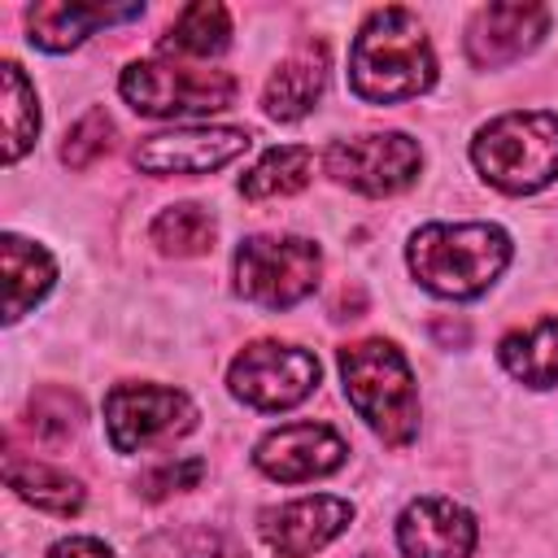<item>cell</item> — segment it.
Returning <instances> with one entry per match:
<instances>
[{"label":"cell","instance_id":"1","mask_svg":"<svg viewBox=\"0 0 558 558\" xmlns=\"http://www.w3.org/2000/svg\"><path fill=\"white\" fill-rule=\"evenodd\" d=\"M432 83H436V57L423 22L401 4L375 9L353 35L349 92L366 105H401L423 96Z\"/></svg>","mask_w":558,"mask_h":558},{"label":"cell","instance_id":"2","mask_svg":"<svg viewBox=\"0 0 558 558\" xmlns=\"http://www.w3.org/2000/svg\"><path fill=\"white\" fill-rule=\"evenodd\" d=\"M405 262L427 292L445 301H475L506 270L510 235L497 222H427L410 235Z\"/></svg>","mask_w":558,"mask_h":558},{"label":"cell","instance_id":"3","mask_svg":"<svg viewBox=\"0 0 558 558\" xmlns=\"http://www.w3.org/2000/svg\"><path fill=\"white\" fill-rule=\"evenodd\" d=\"M340 379L344 397L357 410V418L392 449H405L418 436V388L405 353L384 340H353L340 349Z\"/></svg>","mask_w":558,"mask_h":558},{"label":"cell","instance_id":"4","mask_svg":"<svg viewBox=\"0 0 558 558\" xmlns=\"http://www.w3.org/2000/svg\"><path fill=\"white\" fill-rule=\"evenodd\" d=\"M471 161L506 196H532L558 179V113L514 109L493 118L471 140Z\"/></svg>","mask_w":558,"mask_h":558},{"label":"cell","instance_id":"5","mask_svg":"<svg viewBox=\"0 0 558 558\" xmlns=\"http://www.w3.org/2000/svg\"><path fill=\"white\" fill-rule=\"evenodd\" d=\"M235 292L257 310L301 305L323 275V253L301 235H248L235 248Z\"/></svg>","mask_w":558,"mask_h":558},{"label":"cell","instance_id":"6","mask_svg":"<svg viewBox=\"0 0 558 558\" xmlns=\"http://www.w3.org/2000/svg\"><path fill=\"white\" fill-rule=\"evenodd\" d=\"M122 100L144 118H179V113H218L235 100L240 83L227 70H192L174 61H135L118 78Z\"/></svg>","mask_w":558,"mask_h":558},{"label":"cell","instance_id":"7","mask_svg":"<svg viewBox=\"0 0 558 558\" xmlns=\"http://www.w3.org/2000/svg\"><path fill=\"white\" fill-rule=\"evenodd\" d=\"M227 388L235 401L262 414H279L301 405L318 388V357L301 344L253 340L227 366Z\"/></svg>","mask_w":558,"mask_h":558},{"label":"cell","instance_id":"8","mask_svg":"<svg viewBox=\"0 0 558 558\" xmlns=\"http://www.w3.org/2000/svg\"><path fill=\"white\" fill-rule=\"evenodd\" d=\"M196 427V405L187 392L166 384H113L105 392V432L113 453H144Z\"/></svg>","mask_w":558,"mask_h":558},{"label":"cell","instance_id":"9","mask_svg":"<svg viewBox=\"0 0 558 558\" xmlns=\"http://www.w3.org/2000/svg\"><path fill=\"white\" fill-rule=\"evenodd\" d=\"M418 166H423V153L405 131L344 135V140H331L323 153V170L362 196L405 192L418 179Z\"/></svg>","mask_w":558,"mask_h":558},{"label":"cell","instance_id":"10","mask_svg":"<svg viewBox=\"0 0 558 558\" xmlns=\"http://www.w3.org/2000/svg\"><path fill=\"white\" fill-rule=\"evenodd\" d=\"M248 144H253L248 126H187V131H161V135L140 140L131 161L157 179H170V174L192 179V174H209L235 161Z\"/></svg>","mask_w":558,"mask_h":558},{"label":"cell","instance_id":"11","mask_svg":"<svg viewBox=\"0 0 558 558\" xmlns=\"http://www.w3.org/2000/svg\"><path fill=\"white\" fill-rule=\"evenodd\" d=\"M349 458L344 436L331 423H283L275 432H266L253 449V462L262 475L279 480V484H305V480H323L331 471H340Z\"/></svg>","mask_w":558,"mask_h":558},{"label":"cell","instance_id":"12","mask_svg":"<svg viewBox=\"0 0 558 558\" xmlns=\"http://www.w3.org/2000/svg\"><path fill=\"white\" fill-rule=\"evenodd\" d=\"M349 523H353V501L331 497V493L296 497V501H283L257 514V532L266 549L279 558H310L323 545H331Z\"/></svg>","mask_w":558,"mask_h":558},{"label":"cell","instance_id":"13","mask_svg":"<svg viewBox=\"0 0 558 558\" xmlns=\"http://www.w3.org/2000/svg\"><path fill=\"white\" fill-rule=\"evenodd\" d=\"M549 31V9L545 4H484L475 9V17L466 22V57L480 70H497L506 61H519L523 52H532Z\"/></svg>","mask_w":558,"mask_h":558},{"label":"cell","instance_id":"14","mask_svg":"<svg viewBox=\"0 0 558 558\" xmlns=\"http://www.w3.org/2000/svg\"><path fill=\"white\" fill-rule=\"evenodd\" d=\"M475 514L449 497H414L397 514V545L405 558H471Z\"/></svg>","mask_w":558,"mask_h":558},{"label":"cell","instance_id":"15","mask_svg":"<svg viewBox=\"0 0 558 558\" xmlns=\"http://www.w3.org/2000/svg\"><path fill=\"white\" fill-rule=\"evenodd\" d=\"M140 13H144V4L48 0V4H31L26 9V31H31V44H39L44 52H70L87 35H96L100 26H118V22H131Z\"/></svg>","mask_w":558,"mask_h":558},{"label":"cell","instance_id":"16","mask_svg":"<svg viewBox=\"0 0 558 558\" xmlns=\"http://www.w3.org/2000/svg\"><path fill=\"white\" fill-rule=\"evenodd\" d=\"M327 48L323 44H305V48H296V52H288L279 65H275V74L266 78V87H262V109H266V118H275V122H296V118H305L314 105H318V96H323V87H327Z\"/></svg>","mask_w":558,"mask_h":558},{"label":"cell","instance_id":"17","mask_svg":"<svg viewBox=\"0 0 558 558\" xmlns=\"http://www.w3.org/2000/svg\"><path fill=\"white\" fill-rule=\"evenodd\" d=\"M0 257H4V323H17L31 305H39L52 292L57 262L44 244L22 240L13 231L0 240Z\"/></svg>","mask_w":558,"mask_h":558},{"label":"cell","instance_id":"18","mask_svg":"<svg viewBox=\"0 0 558 558\" xmlns=\"http://www.w3.org/2000/svg\"><path fill=\"white\" fill-rule=\"evenodd\" d=\"M4 480L22 501H31L35 510H48V514H78L87 501L83 484L70 471L48 466L39 458H22V449H13V445L4 449Z\"/></svg>","mask_w":558,"mask_h":558},{"label":"cell","instance_id":"19","mask_svg":"<svg viewBox=\"0 0 558 558\" xmlns=\"http://www.w3.org/2000/svg\"><path fill=\"white\" fill-rule=\"evenodd\" d=\"M497 357L514 379H523L532 388L558 384V314H545L532 327H519V331L501 336Z\"/></svg>","mask_w":558,"mask_h":558},{"label":"cell","instance_id":"20","mask_svg":"<svg viewBox=\"0 0 558 558\" xmlns=\"http://www.w3.org/2000/svg\"><path fill=\"white\" fill-rule=\"evenodd\" d=\"M227 44H231V13L218 0L187 4L161 35L166 57H218L227 52Z\"/></svg>","mask_w":558,"mask_h":558},{"label":"cell","instance_id":"21","mask_svg":"<svg viewBox=\"0 0 558 558\" xmlns=\"http://www.w3.org/2000/svg\"><path fill=\"white\" fill-rule=\"evenodd\" d=\"M314 174V153L305 144H279L257 157L253 170L240 174V196L244 201H270V196H292L310 183Z\"/></svg>","mask_w":558,"mask_h":558},{"label":"cell","instance_id":"22","mask_svg":"<svg viewBox=\"0 0 558 558\" xmlns=\"http://www.w3.org/2000/svg\"><path fill=\"white\" fill-rule=\"evenodd\" d=\"M148 235H153V244H157L166 257H201V253L214 248L218 227H214V214H209L205 205L179 201V205H166V209L153 218Z\"/></svg>","mask_w":558,"mask_h":558},{"label":"cell","instance_id":"23","mask_svg":"<svg viewBox=\"0 0 558 558\" xmlns=\"http://www.w3.org/2000/svg\"><path fill=\"white\" fill-rule=\"evenodd\" d=\"M135 558H248L227 532L205 527V523H183V527H161L140 541Z\"/></svg>","mask_w":558,"mask_h":558},{"label":"cell","instance_id":"24","mask_svg":"<svg viewBox=\"0 0 558 558\" xmlns=\"http://www.w3.org/2000/svg\"><path fill=\"white\" fill-rule=\"evenodd\" d=\"M0 83H4V157L17 161L39 135V105H35V87L17 61L0 65Z\"/></svg>","mask_w":558,"mask_h":558},{"label":"cell","instance_id":"25","mask_svg":"<svg viewBox=\"0 0 558 558\" xmlns=\"http://www.w3.org/2000/svg\"><path fill=\"white\" fill-rule=\"evenodd\" d=\"M78 427H83V401H78L70 388H57V384L35 388V397H31V405H26V432H31V440H39V445H61V440H70Z\"/></svg>","mask_w":558,"mask_h":558},{"label":"cell","instance_id":"26","mask_svg":"<svg viewBox=\"0 0 558 558\" xmlns=\"http://www.w3.org/2000/svg\"><path fill=\"white\" fill-rule=\"evenodd\" d=\"M113 148V118L105 109H87L70 131H65V144H61V161L70 170H83L92 166L96 157H105Z\"/></svg>","mask_w":558,"mask_h":558},{"label":"cell","instance_id":"27","mask_svg":"<svg viewBox=\"0 0 558 558\" xmlns=\"http://www.w3.org/2000/svg\"><path fill=\"white\" fill-rule=\"evenodd\" d=\"M201 475H205V458H166V462H157L153 471H144V475L135 480V488H140V497L161 501V497H174V493H183V488H196Z\"/></svg>","mask_w":558,"mask_h":558},{"label":"cell","instance_id":"28","mask_svg":"<svg viewBox=\"0 0 558 558\" xmlns=\"http://www.w3.org/2000/svg\"><path fill=\"white\" fill-rule=\"evenodd\" d=\"M48 558H113V549L96 536H65L48 549Z\"/></svg>","mask_w":558,"mask_h":558}]
</instances>
